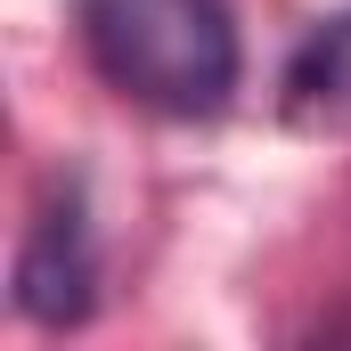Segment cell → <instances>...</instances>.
<instances>
[{
	"label": "cell",
	"mask_w": 351,
	"mask_h": 351,
	"mask_svg": "<svg viewBox=\"0 0 351 351\" xmlns=\"http://www.w3.org/2000/svg\"><path fill=\"white\" fill-rule=\"evenodd\" d=\"M82 49L156 114H221L245 74L229 0H82Z\"/></svg>",
	"instance_id": "cell-1"
},
{
	"label": "cell",
	"mask_w": 351,
	"mask_h": 351,
	"mask_svg": "<svg viewBox=\"0 0 351 351\" xmlns=\"http://www.w3.org/2000/svg\"><path fill=\"white\" fill-rule=\"evenodd\" d=\"M286 114H294L302 131L351 139V8L327 16V25L286 58Z\"/></svg>",
	"instance_id": "cell-3"
},
{
	"label": "cell",
	"mask_w": 351,
	"mask_h": 351,
	"mask_svg": "<svg viewBox=\"0 0 351 351\" xmlns=\"http://www.w3.org/2000/svg\"><path fill=\"white\" fill-rule=\"evenodd\" d=\"M16 311L33 327H82L98 311V245H90V204L82 188L66 180L41 221L25 229V254H16Z\"/></svg>",
	"instance_id": "cell-2"
}]
</instances>
